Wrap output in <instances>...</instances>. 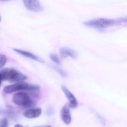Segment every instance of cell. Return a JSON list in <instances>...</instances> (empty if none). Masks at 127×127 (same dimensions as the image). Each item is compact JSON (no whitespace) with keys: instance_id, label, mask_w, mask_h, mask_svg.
I'll return each instance as SVG.
<instances>
[{"instance_id":"obj_1","label":"cell","mask_w":127,"mask_h":127,"mask_svg":"<svg viewBox=\"0 0 127 127\" xmlns=\"http://www.w3.org/2000/svg\"><path fill=\"white\" fill-rule=\"evenodd\" d=\"M126 18H120L117 19H110L106 18H97L89 20L84 22L85 26L89 27L96 29H105L112 26L120 25L121 23H126Z\"/></svg>"},{"instance_id":"obj_2","label":"cell","mask_w":127,"mask_h":127,"mask_svg":"<svg viewBox=\"0 0 127 127\" xmlns=\"http://www.w3.org/2000/svg\"><path fill=\"white\" fill-rule=\"evenodd\" d=\"M40 89V87L37 85H31L24 81L17 82L16 83L7 86L4 88L3 91L5 93L10 94L19 91H37Z\"/></svg>"},{"instance_id":"obj_3","label":"cell","mask_w":127,"mask_h":127,"mask_svg":"<svg viewBox=\"0 0 127 127\" xmlns=\"http://www.w3.org/2000/svg\"><path fill=\"white\" fill-rule=\"evenodd\" d=\"M12 100L16 105L20 107H29L34 105L33 100L26 93L19 92L15 94L12 97Z\"/></svg>"},{"instance_id":"obj_4","label":"cell","mask_w":127,"mask_h":127,"mask_svg":"<svg viewBox=\"0 0 127 127\" xmlns=\"http://www.w3.org/2000/svg\"><path fill=\"white\" fill-rule=\"evenodd\" d=\"M25 7L29 11L40 12L43 10V6L38 0H22Z\"/></svg>"},{"instance_id":"obj_5","label":"cell","mask_w":127,"mask_h":127,"mask_svg":"<svg viewBox=\"0 0 127 127\" xmlns=\"http://www.w3.org/2000/svg\"><path fill=\"white\" fill-rule=\"evenodd\" d=\"M27 79V77L23 73L18 71L15 69H9L7 80L11 82L24 81Z\"/></svg>"},{"instance_id":"obj_6","label":"cell","mask_w":127,"mask_h":127,"mask_svg":"<svg viewBox=\"0 0 127 127\" xmlns=\"http://www.w3.org/2000/svg\"><path fill=\"white\" fill-rule=\"evenodd\" d=\"M62 91H63V93H64L66 97L67 98V99H68V101H69L70 106L73 108L77 107L78 105V101H77L75 96L73 95V93H72L66 87L64 86H62Z\"/></svg>"},{"instance_id":"obj_7","label":"cell","mask_w":127,"mask_h":127,"mask_svg":"<svg viewBox=\"0 0 127 127\" xmlns=\"http://www.w3.org/2000/svg\"><path fill=\"white\" fill-rule=\"evenodd\" d=\"M42 114L41 108H32L27 109L24 113V116L27 119H36L40 116Z\"/></svg>"},{"instance_id":"obj_8","label":"cell","mask_w":127,"mask_h":127,"mask_svg":"<svg viewBox=\"0 0 127 127\" xmlns=\"http://www.w3.org/2000/svg\"><path fill=\"white\" fill-rule=\"evenodd\" d=\"M61 119L62 121L66 125H69L71 122V115L70 110L67 106H64L62 107L60 112Z\"/></svg>"},{"instance_id":"obj_9","label":"cell","mask_w":127,"mask_h":127,"mask_svg":"<svg viewBox=\"0 0 127 127\" xmlns=\"http://www.w3.org/2000/svg\"><path fill=\"white\" fill-rule=\"evenodd\" d=\"M13 50H14V52H16V53H19V54L21 55L22 56H24L25 57L31 58V59L33 60L36 61V62H40V63H43V62H44L40 58H39V57H37V55H34L33 53H31V52L22 50L18 49V48H14Z\"/></svg>"},{"instance_id":"obj_10","label":"cell","mask_w":127,"mask_h":127,"mask_svg":"<svg viewBox=\"0 0 127 127\" xmlns=\"http://www.w3.org/2000/svg\"><path fill=\"white\" fill-rule=\"evenodd\" d=\"M60 53L63 58H66L69 57L73 59L76 58V53L74 50L67 47H63L60 49Z\"/></svg>"},{"instance_id":"obj_11","label":"cell","mask_w":127,"mask_h":127,"mask_svg":"<svg viewBox=\"0 0 127 127\" xmlns=\"http://www.w3.org/2000/svg\"><path fill=\"white\" fill-rule=\"evenodd\" d=\"M50 57L51 60L53 61L54 63H57L58 64H61V60L59 58V57L55 54H51L50 55Z\"/></svg>"},{"instance_id":"obj_12","label":"cell","mask_w":127,"mask_h":127,"mask_svg":"<svg viewBox=\"0 0 127 127\" xmlns=\"http://www.w3.org/2000/svg\"><path fill=\"white\" fill-rule=\"evenodd\" d=\"M7 62V58L3 54H0V68H2Z\"/></svg>"},{"instance_id":"obj_13","label":"cell","mask_w":127,"mask_h":127,"mask_svg":"<svg viewBox=\"0 0 127 127\" xmlns=\"http://www.w3.org/2000/svg\"><path fill=\"white\" fill-rule=\"evenodd\" d=\"M0 127H8V121L6 119L0 120Z\"/></svg>"},{"instance_id":"obj_14","label":"cell","mask_w":127,"mask_h":127,"mask_svg":"<svg viewBox=\"0 0 127 127\" xmlns=\"http://www.w3.org/2000/svg\"><path fill=\"white\" fill-rule=\"evenodd\" d=\"M55 68L56 70L58 71V73H59V74H60L62 76H66V73L64 70H63V69H61V68H57V67H55Z\"/></svg>"},{"instance_id":"obj_15","label":"cell","mask_w":127,"mask_h":127,"mask_svg":"<svg viewBox=\"0 0 127 127\" xmlns=\"http://www.w3.org/2000/svg\"><path fill=\"white\" fill-rule=\"evenodd\" d=\"M14 127H24L22 125H20V124H16V125H15Z\"/></svg>"},{"instance_id":"obj_16","label":"cell","mask_w":127,"mask_h":127,"mask_svg":"<svg viewBox=\"0 0 127 127\" xmlns=\"http://www.w3.org/2000/svg\"><path fill=\"white\" fill-rule=\"evenodd\" d=\"M2 77H1V74H0V86H1V83H2Z\"/></svg>"},{"instance_id":"obj_17","label":"cell","mask_w":127,"mask_h":127,"mask_svg":"<svg viewBox=\"0 0 127 127\" xmlns=\"http://www.w3.org/2000/svg\"><path fill=\"white\" fill-rule=\"evenodd\" d=\"M11 1V0H0V1Z\"/></svg>"},{"instance_id":"obj_18","label":"cell","mask_w":127,"mask_h":127,"mask_svg":"<svg viewBox=\"0 0 127 127\" xmlns=\"http://www.w3.org/2000/svg\"><path fill=\"white\" fill-rule=\"evenodd\" d=\"M51 127L50 126H47V127Z\"/></svg>"},{"instance_id":"obj_19","label":"cell","mask_w":127,"mask_h":127,"mask_svg":"<svg viewBox=\"0 0 127 127\" xmlns=\"http://www.w3.org/2000/svg\"><path fill=\"white\" fill-rule=\"evenodd\" d=\"M1 16H0V22H1Z\"/></svg>"}]
</instances>
